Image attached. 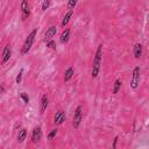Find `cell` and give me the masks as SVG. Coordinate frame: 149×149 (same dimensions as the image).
I'll return each instance as SVG.
<instances>
[{
	"label": "cell",
	"mask_w": 149,
	"mask_h": 149,
	"mask_svg": "<svg viewBox=\"0 0 149 149\" xmlns=\"http://www.w3.org/2000/svg\"><path fill=\"white\" fill-rule=\"evenodd\" d=\"M36 34H37V28H34V29L28 34V36L26 37L24 43H23V45H22V48H21V55H26V54L29 52V50L31 49V47H33V44H34V42H35Z\"/></svg>",
	"instance_id": "obj_2"
},
{
	"label": "cell",
	"mask_w": 149,
	"mask_h": 149,
	"mask_svg": "<svg viewBox=\"0 0 149 149\" xmlns=\"http://www.w3.org/2000/svg\"><path fill=\"white\" fill-rule=\"evenodd\" d=\"M49 7H50V0H44V1H43V3H42L41 9H42L43 12H45V10H47Z\"/></svg>",
	"instance_id": "obj_20"
},
{
	"label": "cell",
	"mask_w": 149,
	"mask_h": 149,
	"mask_svg": "<svg viewBox=\"0 0 149 149\" xmlns=\"http://www.w3.org/2000/svg\"><path fill=\"white\" fill-rule=\"evenodd\" d=\"M22 74H23V69H21V70L19 71L17 76H16V78H15V83H16V84H20V83H21V80H22Z\"/></svg>",
	"instance_id": "obj_19"
},
{
	"label": "cell",
	"mask_w": 149,
	"mask_h": 149,
	"mask_svg": "<svg viewBox=\"0 0 149 149\" xmlns=\"http://www.w3.org/2000/svg\"><path fill=\"white\" fill-rule=\"evenodd\" d=\"M81 119H83V108L79 105L74 109V114H73V119H72V126L74 128H78L80 122H81Z\"/></svg>",
	"instance_id": "obj_4"
},
{
	"label": "cell",
	"mask_w": 149,
	"mask_h": 149,
	"mask_svg": "<svg viewBox=\"0 0 149 149\" xmlns=\"http://www.w3.org/2000/svg\"><path fill=\"white\" fill-rule=\"evenodd\" d=\"M26 137H27V129H21V130H19V134H17V142L19 143H21V142H23L24 140H26Z\"/></svg>",
	"instance_id": "obj_16"
},
{
	"label": "cell",
	"mask_w": 149,
	"mask_h": 149,
	"mask_svg": "<svg viewBox=\"0 0 149 149\" xmlns=\"http://www.w3.org/2000/svg\"><path fill=\"white\" fill-rule=\"evenodd\" d=\"M10 56H12V48H10L9 44H7V45L3 48V50H2V55H1V65H5V64L9 61Z\"/></svg>",
	"instance_id": "obj_6"
},
{
	"label": "cell",
	"mask_w": 149,
	"mask_h": 149,
	"mask_svg": "<svg viewBox=\"0 0 149 149\" xmlns=\"http://www.w3.org/2000/svg\"><path fill=\"white\" fill-rule=\"evenodd\" d=\"M73 74H74V69H73V66H69V68L64 71V77H63L64 81H69V80L73 77Z\"/></svg>",
	"instance_id": "obj_13"
},
{
	"label": "cell",
	"mask_w": 149,
	"mask_h": 149,
	"mask_svg": "<svg viewBox=\"0 0 149 149\" xmlns=\"http://www.w3.org/2000/svg\"><path fill=\"white\" fill-rule=\"evenodd\" d=\"M118 140H119V136H115V137H114V141H113V146H112L114 149L116 148V143H118Z\"/></svg>",
	"instance_id": "obj_23"
},
{
	"label": "cell",
	"mask_w": 149,
	"mask_h": 149,
	"mask_svg": "<svg viewBox=\"0 0 149 149\" xmlns=\"http://www.w3.org/2000/svg\"><path fill=\"white\" fill-rule=\"evenodd\" d=\"M20 99L23 101V104H26V105L29 104V95L27 93H20Z\"/></svg>",
	"instance_id": "obj_17"
},
{
	"label": "cell",
	"mask_w": 149,
	"mask_h": 149,
	"mask_svg": "<svg viewBox=\"0 0 149 149\" xmlns=\"http://www.w3.org/2000/svg\"><path fill=\"white\" fill-rule=\"evenodd\" d=\"M57 133H58V129H57V128L51 129V132L48 134V140H54V139H55V136L57 135Z\"/></svg>",
	"instance_id": "obj_18"
},
{
	"label": "cell",
	"mask_w": 149,
	"mask_h": 149,
	"mask_svg": "<svg viewBox=\"0 0 149 149\" xmlns=\"http://www.w3.org/2000/svg\"><path fill=\"white\" fill-rule=\"evenodd\" d=\"M141 80V69L140 66H135L132 71V79H130V88L136 90L140 85Z\"/></svg>",
	"instance_id": "obj_3"
},
{
	"label": "cell",
	"mask_w": 149,
	"mask_h": 149,
	"mask_svg": "<svg viewBox=\"0 0 149 149\" xmlns=\"http://www.w3.org/2000/svg\"><path fill=\"white\" fill-rule=\"evenodd\" d=\"M142 51H143V47L141 43H136L133 48V55L136 59H139L141 56H142Z\"/></svg>",
	"instance_id": "obj_12"
},
{
	"label": "cell",
	"mask_w": 149,
	"mask_h": 149,
	"mask_svg": "<svg viewBox=\"0 0 149 149\" xmlns=\"http://www.w3.org/2000/svg\"><path fill=\"white\" fill-rule=\"evenodd\" d=\"M72 15H73V9H70V10L64 15V17H63V20H62V22H61L62 27H65V26L70 22V19L72 17Z\"/></svg>",
	"instance_id": "obj_14"
},
{
	"label": "cell",
	"mask_w": 149,
	"mask_h": 149,
	"mask_svg": "<svg viewBox=\"0 0 149 149\" xmlns=\"http://www.w3.org/2000/svg\"><path fill=\"white\" fill-rule=\"evenodd\" d=\"M121 85H122V81L120 78H116L115 81H114V86H113V90H112V93L113 94H118L120 88H121Z\"/></svg>",
	"instance_id": "obj_15"
},
{
	"label": "cell",
	"mask_w": 149,
	"mask_h": 149,
	"mask_svg": "<svg viewBox=\"0 0 149 149\" xmlns=\"http://www.w3.org/2000/svg\"><path fill=\"white\" fill-rule=\"evenodd\" d=\"M41 139H42V129L40 126H36V127H34V129L31 132V142L37 143Z\"/></svg>",
	"instance_id": "obj_7"
},
{
	"label": "cell",
	"mask_w": 149,
	"mask_h": 149,
	"mask_svg": "<svg viewBox=\"0 0 149 149\" xmlns=\"http://www.w3.org/2000/svg\"><path fill=\"white\" fill-rule=\"evenodd\" d=\"M101 62H102V44H99L93 58V63H92V70H91V78H97L99 72H100V66H101Z\"/></svg>",
	"instance_id": "obj_1"
},
{
	"label": "cell",
	"mask_w": 149,
	"mask_h": 149,
	"mask_svg": "<svg viewBox=\"0 0 149 149\" xmlns=\"http://www.w3.org/2000/svg\"><path fill=\"white\" fill-rule=\"evenodd\" d=\"M29 16H30L29 2H28V0H22V2H21V17H22V20H26Z\"/></svg>",
	"instance_id": "obj_5"
},
{
	"label": "cell",
	"mask_w": 149,
	"mask_h": 149,
	"mask_svg": "<svg viewBox=\"0 0 149 149\" xmlns=\"http://www.w3.org/2000/svg\"><path fill=\"white\" fill-rule=\"evenodd\" d=\"M65 119H66L65 112L64 111H57L56 114H55V116H54V123L57 125V126H59V125H62L65 121Z\"/></svg>",
	"instance_id": "obj_8"
},
{
	"label": "cell",
	"mask_w": 149,
	"mask_h": 149,
	"mask_svg": "<svg viewBox=\"0 0 149 149\" xmlns=\"http://www.w3.org/2000/svg\"><path fill=\"white\" fill-rule=\"evenodd\" d=\"M48 104H49L48 95H47L45 93H43L42 97H41V107H40V113H41V114H43V113L45 112V109H47V107H48Z\"/></svg>",
	"instance_id": "obj_11"
},
{
	"label": "cell",
	"mask_w": 149,
	"mask_h": 149,
	"mask_svg": "<svg viewBox=\"0 0 149 149\" xmlns=\"http://www.w3.org/2000/svg\"><path fill=\"white\" fill-rule=\"evenodd\" d=\"M47 47H48L49 49L55 50V49H56V42H55L54 40H50V41H48V42H47Z\"/></svg>",
	"instance_id": "obj_22"
},
{
	"label": "cell",
	"mask_w": 149,
	"mask_h": 149,
	"mask_svg": "<svg viewBox=\"0 0 149 149\" xmlns=\"http://www.w3.org/2000/svg\"><path fill=\"white\" fill-rule=\"evenodd\" d=\"M77 2H78V0H69V1H68V8H69V9H73V8L76 7Z\"/></svg>",
	"instance_id": "obj_21"
},
{
	"label": "cell",
	"mask_w": 149,
	"mask_h": 149,
	"mask_svg": "<svg viewBox=\"0 0 149 149\" xmlns=\"http://www.w3.org/2000/svg\"><path fill=\"white\" fill-rule=\"evenodd\" d=\"M56 33H57V27H56V26H50V27L47 29L45 34H44V41L48 42V41L52 40V37L56 35Z\"/></svg>",
	"instance_id": "obj_9"
},
{
	"label": "cell",
	"mask_w": 149,
	"mask_h": 149,
	"mask_svg": "<svg viewBox=\"0 0 149 149\" xmlns=\"http://www.w3.org/2000/svg\"><path fill=\"white\" fill-rule=\"evenodd\" d=\"M70 33H71V30H70L69 28H65V29L62 31L61 37H59V41H61L62 44H66V43L69 42V40H70Z\"/></svg>",
	"instance_id": "obj_10"
}]
</instances>
